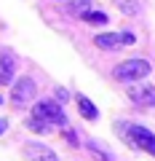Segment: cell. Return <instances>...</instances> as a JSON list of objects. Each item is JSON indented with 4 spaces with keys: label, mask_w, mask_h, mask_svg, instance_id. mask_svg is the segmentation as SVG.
<instances>
[{
    "label": "cell",
    "mask_w": 155,
    "mask_h": 161,
    "mask_svg": "<svg viewBox=\"0 0 155 161\" xmlns=\"http://www.w3.org/2000/svg\"><path fill=\"white\" fill-rule=\"evenodd\" d=\"M118 132H126L123 137L128 140V145H134V148L155 156V134L150 132V129L139 126V124H118Z\"/></svg>",
    "instance_id": "cell-1"
},
{
    "label": "cell",
    "mask_w": 155,
    "mask_h": 161,
    "mask_svg": "<svg viewBox=\"0 0 155 161\" xmlns=\"http://www.w3.org/2000/svg\"><path fill=\"white\" fill-rule=\"evenodd\" d=\"M150 62L147 59H128V62H121L115 67V78L118 80H142L150 75Z\"/></svg>",
    "instance_id": "cell-2"
},
{
    "label": "cell",
    "mask_w": 155,
    "mask_h": 161,
    "mask_svg": "<svg viewBox=\"0 0 155 161\" xmlns=\"http://www.w3.org/2000/svg\"><path fill=\"white\" fill-rule=\"evenodd\" d=\"M35 92H38V89H35L32 78H27V75L19 78L16 83H13V92H11V105L13 108H27V105L35 99Z\"/></svg>",
    "instance_id": "cell-3"
},
{
    "label": "cell",
    "mask_w": 155,
    "mask_h": 161,
    "mask_svg": "<svg viewBox=\"0 0 155 161\" xmlns=\"http://www.w3.org/2000/svg\"><path fill=\"white\" fill-rule=\"evenodd\" d=\"M32 115H40L51 126H67V115H64L62 105H56V102H38L32 108Z\"/></svg>",
    "instance_id": "cell-4"
},
{
    "label": "cell",
    "mask_w": 155,
    "mask_h": 161,
    "mask_svg": "<svg viewBox=\"0 0 155 161\" xmlns=\"http://www.w3.org/2000/svg\"><path fill=\"white\" fill-rule=\"evenodd\" d=\"M22 153H24L27 161H59L56 150H51L48 145H43V142H24Z\"/></svg>",
    "instance_id": "cell-5"
},
{
    "label": "cell",
    "mask_w": 155,
    "mask_h": 161,
    "mask_svg": "<svg viewBox=\"0 0 155 161\" xmlns=\"http://www.w3.org/2000/svg\"><path fill=\"white\" fill-rule=\"evenodd\" d=\"M121 43H134V35L131 32H102L94 38V46L96 48H104V51H110V48H118Z\"/></svg>",
    "instance_id": "cell-6"
},
{
    "label": "cell",
    "mask_w": 155,
    "mask_h": 161,
    "mask_svg": "<svg viewBox=\"0 0 155 161\" xmlns=\"http://www.w3.org/2000/svg\"><path fill=\"white\" fill-rule=\"evenodd\" d=\"M128 97H131V102L142 105V108H152L155 105V86H131Z\"/></svg>",
    "instance_id": "cell-7"
},
{
    "label": "cell",
    "mask_w": 155,
    "mask_h": 161,
    "mask_svg": "<svg viewBox=\"0 0 155 161\" xmlns=\"http://www.w3.org/2000/svg\"><path fill=\"white\" fill-rule=\"evenodd\" d=\"M13 54L6 51V54H0V86H8L13 80Z\"/></svg>",
    "instance_id": "cell-8"
},
{
    "label": "cell",
    "mask_w": 155,
    "mask_h": 161,
    "mask_svg": "<svg viewBox=\"0 0 155 161\" xmlns=\"http://www.w3.org/2000/svg\"><path fill=\"white\" fill-rule=\"evenodd\" d=\"M78 110H80V115L86 121H96V115H99L96 105H94L88 97H83V94H78Z\"/></svg>",
    "instance_id": "cell-9"
},
{
    "label": "cell",
    "mask_w": 155,
    "mask_h": 161,
    "mask_svg": "<svg viewBox=\"0 0 155 161\" xmlns=\"http://www.w3.org/2000/svg\"><path fill=\"white\" fill-rule=\"evenodd\" d=\"M86 148L94 153V158H102V161H115V158H112V153H110V150L104 148L102 142H96V140H88V142H86Z\"/></svg>",
    "instance_id": "cell-10"
},
{
    "label": "cell",
    "mask_w": 155,
    "mask_h": 161,
    "mask_svg": "<svg viewBox=\"0 0 155 161\" xmlns=\"http://www.w3.org/2000/svg\"><path fill=\"white\" fill-rule=\"evenodd\" d=\"M27 129H32V132H38V134H46L48 129H51V124L43 121L40 115H29V118H27Z\"/></svg>",
    "instance_id": "cell-11"
},
{
    "label": "cell",
    "mask_w": 155,
    "mask_h": 161,
    "mask_svg": "<svg viewBox=\"0 0 155 161\" xmlns=\"http://www.w3.org/2000/svg\"><path fill=\"white\" fill-rule=\"evenodd\" d=\"M86 11H91V0H70V14L83 16Z\"/></svg>",
    "instance_id": "cell-12"
},
{
    "label": "cell",
    "mask_w": 155,
    "mask_h": 161,
    "mask_svg": "<svg viewBox=\"0 0 155 161\" xmlns=\"http://www.w3.org/2000/svg\"><path fill=\"white\" fill-rule=\"evenodd\" d=\"M83 19L91 22V24H107V14H102V11H86Z\"/></svg>",
    "instance_id": "cell-13"
},
{
    "label": "cell",
    "mask_w": 155,
    "mask_h": 161,
    "mask_svg": "<svg viewBox=\"0 0 155 161\" xmlns=\"http://www.w3.org/2000/svg\"><path fill=\"white\" fill-rule=\"evenodd\" d=\"M121 11L128 14V16H137L139 14V3L137 0H121Z\"/></svg>",
    "instance_id": "cell-14"
},
{
    "label": "cell",
    "mask_w": 155,
    "mask_h": 161,
    "mask_svg": "<svg viewBox=\"0 0 155 161\" xmlns=\"http://www.w3.org/2000/svg\"><path fill=\"white\" fill-rule=\"evenodd\" d=\"M56 99L59 102H67V89H56Z\"/></svg>",
    "instance_id": "cell-15"
},
{
    "label": "cell",
    "mask_w": 155,
    "mask_h": 161,
    "mask_svg": "<svg viewBox=\"0 0 155 161\" xmlns=\"http://www.w3.org/2000/svg\"><path fill=\"white\" fill-rule=\"evenodd\" d=\"M67 134V142H72V145H78V137H75V132H64Z\"/></svg>",
    "instance_id": "cell-16"
},
{
    "label": "cell",
    "mask_w": 155,
    "mask_h": 161,
    "mask_svg": "<svg viewBox=\"0 0 155 161\" xmlns=\"http://www.w3.org/2000/svg\"><path fill=\"white\" fill-rule=\"evenodd\" d=\"M6 129H8V121H6V118H0V134L6 132Z\"/></svg>",
    "instance_id": "cell-17"
}]
</instances>
